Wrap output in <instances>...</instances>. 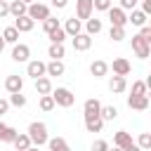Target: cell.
Masks as SVG:
<instances>
[{
    "label": "cell",
    "instance_id": "cell-1",
    "mask_svg": "<svg viewBox=\"0 0 151 151\" xmlns=\"http://www.w3.org/2000/svg\"><path fill=\"white\" fill-rule=\"evenodd\" d=\"M28 139H31V144L33 146H42V144H47V139H50V134H47V125L42 123V120H33L31 125H28Z\"/></svg>",
    "mask_w": 151,
    "mask_h": 151
},
{
    "label": "cell",
    "instance_id": "cell-2",
    "mask_svg": "<svg viewBox=\"0 0 151 151\" xmlns=\"http://www.w3.org/2000/svg\"><path fill=\"white\" fill-rule=\"evenodd\" d=\"M52 99H54V106H61V109H71L76 104V94L68 90V87H57L50 92Z\"/></svg>",
    "mask_w": 151,
    "mask_h": 151
},
{
    "label": "cell",
    "instance_id": "cell-3",
    "mask_svg": "<svg viewBox=\"0 0 151 151\" xmlns=\"http://www.w3.org/2000/svg\"><path fill=\"white\" fill-rule=\"evenodd\" d=\"M26 17H31L33 21H45V19L52 17V14H50V7H47V5H42V2H33V5H28Z\"/></svg>",
    "mask_w": 151,
    "mask_h": 151
},
{
    "label": "cell",
    "instance_id": "cell-4",
    "mask_svg": "<svg viewBox=\"0 0 151 151\" xmlns=\"http://www.w3.org/2000/svg\"><path fill=\"white\" fill-rule=\"evenodd\" d=\"M92 0H76V19L80 21H87L92 17Z\"/></svg>",
    "mask_w": 151,
    "mask_h": 151
},
{
    "label": "cell",
    "instance_id": "cell-5",
    "mask_svg": "<svg viewBox=\"0 0 151 151\" xmlns=\"http://www.w3.org/2000/svg\"><path fill=\"white\" fill-rule=\"evenodd\" d=\"M106 14H109L111 26H123V28H125V24H127V14H125L120 7H109Z\"/></svg>",
    "mask_w": 151,
    "mask_h": 151
},
{
    "label": "cell",
    "instance_id": "cell-6",
    "mask_svg": "<svg viewBox=\"0 0 151 151\" xmlns=\"http://www.w3.org/2000/svg\"><path fill=\"white\" fill-rule=\"evenodd\" d=\"M132 52H134L139 59H146L149 52H151V45H149L146 40H142L139 35H132Z\"/></svg>",
    "mask_w": 151,
    "mask_h": 151
},
{
    "label": "cell",
    "instance_id": "cell-7",
    "mask_svg": "<svg viewBox=\"0 0 151 151\" xmlns=\"http://www.w3.org/2000/svg\"><path fill=\"white\" fill-rule=\"evenodd\" d=\"M26 76H31L33 80L42 78L45 76V61L40 59H33V61H26Z\"/></svg>",
    "mask_w": 151,
    "mask_h": 151
},
{
    "label": "cell",
    "instance_id": "cell-8",
    "mask_svg": "<svg viewBox=\"0 0 151 151\" xmlns=\"http://www.w3.org/2000/svg\"><path fill=\"white\" fill-rule=\"evenodd\" d=\"M28 57H31V47H28V45H24V42H17V45L12 47V59H14V61H19V64H24V61H31Z\"/></svg>",
    "mask_w": 151,
    "mask_h": 151
},
{
    "label": "cell",
    "instance_id": "cell-9",
    "mask_svg": "<svg viewBox=\"0 0 151 151\" xmlns=\"http://www.w3.org/2000/svg\"><path fill=\"white\" fill-rule=\"evenodd\" d=\"M109 68H113V76H130V71H132V64L127 61V59H123V57H118V59H113V64L109 66Z\"/></svg>",
    "mask_w": 151,
    "mask_h": 151
},
{
    "label": "cell",
    "instance_id": "cell-10",
    "mask_svg": "<svg viewBox=\"0 0 151 151\" xmlns=\"http://www.w3.org/2000/svg\"><path fill=\"white\" fill-rule=\"evenodd\" d=\"M127 106L134 109V111H146L149 109V94H139V97L130 94L127 97Z\"/></svg>",
    "mask_w": 151,
    "mask_h": 151
},
{
    "label": "cell",
    "instance_id": "cell-11",
    "mask_svg": "<svg viewBox=\"0 0 151 151\" xmlns=\"http://www.w3.org/2000/svg\"><path fill=\"white\" fill-rule=\"evenodd\" d=\"M113 144H116L118 149H130L134 142H132V134H130L127 130H118V132L113 134Z\"/></svg>",
    "mask_w": 151,
    "mask_h": 151
},
{
    "label": "cell",
    "instance_id": "cell-12",
    "mask_svg": "<svg viewBox=\"0 0 151 151\" xmlns=\"http://www.w3.org/2000/svg\"><path fill=\"white\" fill-rule=\"evenodd\" d=\"M92 47V38L87 35V33H78V35H73V50H78V52H87Z\"/></svg>",
    "mask_w": 151,
    "mask_h": 151
},
{
    "label": "cell",
    "instance_id": "cell-13",
    "mask_svg": "<svg viewBox=\"0 0 151 151\" xmlns=\"http://www.w3.org/2000/svg\"><path fill=\"white\" fill-rule=\"evenodd\" d=\"M5 90H7L9 94L21 92V90H24V78H21V76H7V78H5Z\"/></svg>",
    "mask_w": 151,
    "mask_h": 151
},
{
    "label": "cell",
    "instance_id": "cell-14",
    "mask_svg": "<svg viewBox=\"0 0 151 151\" xmlns=\"http://www.w3.org/2000/svg\"><path fill=\"white\" fill-rule=\"evenodd\" d=\"M64 31H66V35H78V33H83V21L80 19H76V17H71V19H66V24L61 26Z\"/></svg>",
    "mask_w": 151,
    "mask_h": 151
},
{
    "label": "cell",
    "instance_id": "cell-15",
    "mask_svg": "<svg viewBox=\"0 0 151 151\" xmlns=\"http://www.w3.org/2000/svg\"><path fill=\"white\" fill-rule=\"evenodd\" d=\"M33 26H35V21L31 19V17H17L14 19V28L19 31V33H28V31H33Z\"/></svg>",
    "mask_w": 151,
    "mask_h": 151
},
{
    "label": "cell",
    "instance_id": "cell-16",
    "mask_svg": "<svg viewBox=\"0 0 151 151\" xmlns=\"http://www.w3.org/2000/svg\"><path fill=\"white\" fill-rule=\"evenodd\" d=\"M90 73H92L94 78H104V76L109 73V64H106L104 59H94V61L90 64Z\"/></svg>",
    "mask_w": 151,
    "mask_h": 151
},
{
    "label": "cell",
    "instance_id": "cell-17",
    "mask_svg": "<svg viewBox=\"0 0 151 151\" xmlns=\"http://www.w3.org/2000/svg\"><path fill=\"white\" fill-rule=\"evenodd\" d=\"M64 71H66V66H64V61H50V64H45V76L50 78V76H64Z\"/></svg>",
    "mask_w": 151,
    "mask_h": 151
},
{
    "label": "cell",
    "instance_id": "cell-18",
    "mask_svg": "<svg viewBox=\"0 0 151 151\" xmlns=\"http://www.w3.org/2000/svg\"><path fill=\"white\" fill-rule=\"evenodd\" d=\"M109 90L116 92V94H120V92L127 90V80H125L123 76H111V80H109Z\"/></svg>",
    "mask_w": 151,
    "mask_h": 151
},
{
    "label": "cell",
    "instance_id": "cell-19",
    "mask_svg": "<svg viewBox=\"0 0 151 151\" xmlns=\"http://www.w3.org/2000/svg\"><path fill=\"white\" fill-rule=\"evenodd\" d=\"M101 101L99 99H85V104H83V111H85V116H99V111H101Z\"/></svg>",
    "mask_w": 151,
    "mask_h": 151
},
{
    "label": "cell",
    "instance_id": "cell-20",
    "mask_svg": "<svg viewBox=\"0 0 151 151\" xmlns=\"http://www.w3.org/2000/svg\"><path fill=\"white\" fill-rule=\"evenodd\" d=\"M104 127V120L99 116H85V130L87 132H101Z\"/></svg>",
    "mask_w": 151,
    "mask_h": 151
},
{
    "label": "cell",
    "instance_id": "cell-21",
    "mask_svg": "<svg viewBox=\"0 0 151 151\" xmlns=\"http://www.w3.org/2000/svg\"><path fill=\"white\" fill-rule=\"evenodd\" d=\"M47 146H50V151H71V146H68V142L64 137H50Z\"/></svg>",
    "mask_w": 151,
    "mask_h": 151
},
{
    "label": "cell",
    "instance_id": "cell-22",
    "mask_svg": "<svg viewBox=\"0 0 151 151\" xmlns=\"http://www.w3.org/2000/svg\"><path fill=\"white\" fill-rule=\"evenodd\" d=\"M146 19H149V17H146L142 9H132V14L127 17V21H130L132 26H139V28H142V26H146Z\"/></svg>",
    "mask_w": 151,
    "mask_h": 151
},
{
    "label": "cell",
    "instance_id": "cell-23",
    "mask_svg": "<svg viewBox=\"0 0 151 151\" xmlns=\"http://www.w3.org/2000/svg\"><path fill=\"white\" fill-rule=\"evenodd\" d=\"M35 92H38V94H50V92H52V80H50L47 76L38 78V80H35Z\"/></svg>",
    "mask_w": 151,
    "mask_h": 151
},
{
    "label": "cell",
    "instance_id": "cell-24",
    "mask_svg": "<svg viewBox=\"0 0 151 151\" xmlns=\"http://www.w3.org/2000/svg\"><path fill=\"white\" fill-rule=\"evenodd\" d=\"M26 9H28V5H24L21 0H12V2H9V14H12L14 19H17V17H24Z\"/></svg>",
    "mask_w": 151,
    "mask_h": 151
},
{
    "label": "cell",
    "instance_id": "cell-25",
    "mask_svg": "<svg viewBox=\"0 0 151 151\" xmlns=\"http://www.w3.org/2000/svg\"><path fill=\"white\" fill-rule=\"evenodd\" d=\"M99 31H101V19H92V17H90V19L85 21V33L92 38V35H97Z\"/></svg>",
    "mask_w": 151,
    "mask_h": 151
},
{
    "label": "cell",
    "instance_id": "cell-26",
    "mask_svg": "<svg viewBox=\"0 0 151 151\" xmlns=\"http://www.w3.org/2000/svg\"><path fill=\"white\" fill-rule=\"evenodd\" d=\"M2 40H5V45L9 42V45H17L19 42V31L14 28V26H7L5 31H2Z\"/></svg>",
    "mask_w": 151,
    "mask_h": 151
},
{
    "label": "cell",
    "instance_id": "cell-27",
    "mask_svg": "<svg viewBox=\"0 0 151 151\" xmlns=\"http://www.w3.org/2000/svg\"><path fill=\"white\" fill-rule=\"evenodd\" d=\"M47 54H50L54 61H61V59L66 57V47H64V45H54V42H50V50H47Z\"/></svg>",
    "mask_w": 151,
    "mask_h": 151
},
{
    "label": "cell",
    "instance_id": "cell-28",
    "mask_svg": "<svg viewBox=\"0 0 151 151\" xmlns=\"http://www.w3.org/2000/svg\"><path fill=\"white\" fill-rule=\"evenodd\" d=\"M12 144H14V149H17V151H26V149H31V146H33L26 132H24V134H17V139H14Z\"/></svg>",
    "mask_w": 151,
    "mask_h": 151
},
{
    "label": "cell",
    "instance_id": "cell-29",
    "mask_svg": "<svg viewBox=\"0 0 151 151\" xmlns=\"http://www.w3.org/2000/svg\"><path fill=\"white\" fill-rule=\"evenodd\" d=\"M99 118H101L104 123H106V120H116V118H118V109H116V106H101Z\"/></svg>",
    "mask_w": 151,
    "mask_h": 151
},
{
    "label": "cell",
    "instance_id": "cell-30",
    "mask_svg": "<svg viewBox=\"0 0 151 151\" xmlns=\"http://www.w3.org/2000/svg\"><path fill=\"white\" fill-rule=\"evenodd\" d=\"M64 40H66V31L59 26V28H54L52 33H50V42H54V45H64Z\"/></svg>",
    "mask_w": 151,
    "mask_h": 151
},
{
    "label": "cell",
    "instance_id": "cell-31",
    "mask_svg": "<svg viewBox=\"0 0 151 151\" xmlns=\"http://www.w3.org/2000/svg\"><path fill=\"white\" fill-rule=\"evenodd\" d=\"M109 38H111L113 42H120V40L125 38V28H123V26H111V28H109Z\"/></svg>",
    "mask_w": 151,
    "mask_h": 151
},
{
    "label": "cell",
    "instance_id": "cell-32",
    "mask_svg": "<svg viewBox=\"0 0 151 151\" xmlns=\"http://www.w3.org/2000/svg\"><path fill=\"white\" fill-rule=\"evenodd\" d=\"M9 106H17V109H21V106H26V94H21V92H14V94H9Z\"/></svg>",
    "mask_w": 151,
    "mask_h": 151
},
{
    "label": "cell",
    "instance_id": "cell-33",
    "mask_svg": "<svg viewBox=\"0 0 151 151\" xmlns=\"http://www.w3.org/2000/svg\"><path fill=\"white\" fill-rule=\"evenodd\" d=\"M59 26H61V24H59V19H54V17H47V19L42 21V28H45V33H47V35H50L54 28H59Z\"/></svg>",
    "mask_w": 151,
    "mask_h": 151
},
{
    "label": "cell",
    "instance_id": "cell-34",
    "mask_svg": "<svg viewBox=\"0 0 151 151\" xmlns=\"http://www.w3.org/2000/svg\"><path fill=\"white\" fill-rule=\"evenodd\" d=\"M132 94H134V97H139V94H149L146 83H144V80H134V83H132Z\"/></svg>",
    "mask_w": 151,
    "mask_h": 151
},
{
    "label": "cell",
    "instance_id": "cell-35",
    "mask_svg": "<svg viewBox=\"0 0 151 151\" xmlns=\"http://www.w3.org/2000/svg\"><path fill=\"white\" fill-rule=\"evenodd\" d=\"M40 109H42V111H52V109H54L52 94H40Z\"/></svg>",
    "mask_w": 151,
    "mask_h": 151
},
{
    "label": "cell",
    "instance_id": "cell-36",
    "mask_svg": "<svg viewBox=\"0 0 151 151\" xmlns=\"http://www.w3.org/2000/svg\"><path fill=\"white\" fill-rule=\"evenodd\" d=\"M137 146H139L142 151L151 149V134H149V132H142V134H139V139H137Z\"/></svg>",
    "mask_w": 151,
    "mask_h": 151
},
{
    "label": "cell",
    "instance_id": "cell-37",
    "mask_svg": "<svg viewBox=\"0 0 151 151\" xmlns=\"http://www.w3.org/2000/svg\"><path fill=\"white\" fill-rule=\"evenodd\" d=\"M92 7L99 12H106L109 7H113V0H92Z\"/></svg>",
    "mask_w": 151,
    "mask_h": 151
},
{
    "label": "cell",
    "instance_id": "cell-38",
    "mask_svg": "<svg viewBox=\"0 0 151 151\" xmlns=\"http://www.w3.org/2000/svg\"><path fill=\"white\" fill-rule=\"evenodd\" d=\"M92 151H109V142L106 139H94L92 142Z\"/></svg>",
    "mask_w": 151,
    "mask_h": 151
},
{
    "label": "cell",
    "instance_id": "cell-39",
    "mask_svg": "<svg viewBox=\"0 0 151 151\" xmlns=\"http://www.w3.org/2000/svg\"><path fill=\"white\" fill-rule=\"evenodd\" d=\"M137 2L139 0H120V9L123 12H132V9H137Z\"/></svg>",
    "mask_w": 151,
    "mask_h": 151
},
{
    "label": "cell",
    "instance_id": "cell-40",
    "mask_svg": "<svg viewBox=\"0 0 151 151\" xmlns=\"http://www.w3.org/2000/svg\"><path fill=\"white\" fill-rule=\"evenodd\" d=\"M17 134H19V132H17L14 127H9V125H7V130H5V137H2V142H9V144H12V142L17 139Z\"/></svg>",
    "mask_w": 151,
    "mask_h": 151
},
{
    "label": "cell",
    "instance_id": "cell-41",
    "mask_svg": "<svg viewBox=\"0 0 151 151\" xmlns=\"http://www.w3.org/2000/svg\"><path fill=\"white\" fill-rule=\"evenodd\" d=\"M137 35H139L142 40H146V42L151 45V26H142V31H139Z\"/></svg>",
    "mask_w": 151,
    "mask_h": 151
},
{
    "label": "cell",
    "instance_id": "cell-42",
    "mask_svg": "<svg viewBox=\"0 0 151 151\" xmlns=\"http://www.w3.org/2000/svg\"><path fill=\"white\" fill-rule=\"evenodd\" d=\"M9 14V2L7 0H0V19H5Z\"/></svg>",
    "mask_w": 151,
    "mask_h": 151
},
{
    "label": "cell",
    "instance_id": "cell-43",
    "mask_svg": "<svg viewBox=\"0 0 151 151\" xmlns=\"http://www.w3.org/2000/svg\"><path fill=\"white\" fill-rule=\"evenodd\" d=\"M142 12H144L146 17L151 14V0H142Z\"/></svg>",
    "mask_w": 151,
    "mask_h": 151
},
{
    "label": "cell",
    "instance_id": "cell-44",
    "mask_svg": "<svg viewBox=\"0 0 151 151\" xmlns=\"http://www.w3.org/2000/svg\"><path fill=\"white\" fill-rule=\"evenodd\" d=\"M7 111H9V101H7V99H0V116L7 113Z\"/></svg>",
    "mask_w": 151,
    "mask_h": 151
},
{
    "label": "cell",
    "instance_id": "cell-45",
    "mask_svg": "<svg viewBox=\"0 0 151 151\" xmlns=\"http://www.w3.org/2000/svg\"><path fill=\"white\" fill-rule=\"evenodd\" d=\"M52 5H54L57 9H64V7L68 5V0H52Z\"/></svg>",
    "mask_w": 151,
    "mask_h": 151
},
{
    "label": "cell",
    "instance_id": "cell-46",
    "mask_svg": "<svg viewBox=\"0 0 151 151\" xmlns=\"http://www.w3.org/2000/svg\"><path fill=\"white\" fill-rule=\"evenodd\" d=\"M5 130H7V125H5V123H0V142H2V137H5Z\"/></svg>",
    "mask_w": 151,
    "mask_h": 151
},
{
    "label": "cell",
    "instance_id": "cell-47",
    "mask_svg": "<svg viewBox=\"0 0 151 151\" xmlns=\"http://www.w3.org/2000/svg\"><path fill=\"white\" fill-rule=\"evenodd\" d=\"M125 151H142V149H139L137 144H132V146H130V149H125Z\"/></svg>",
    "mask_w": 151,
    "mask_h": 151
},
{
    "label": "cell",
    "instance_id": "cell-48",
    "mask_svg": "<svg viewBox=\"0 0 151 151\" xmlns=\"http://www.w3.org/2000/svg\"><path fill=\"white\" fill-rule=\"evenodd\" d=\"M5 50V40H2V35H0V52Z\"/></svg>",
    "mask_w": 151,
    "mask_h": 151
},
{
    "label": "cell",
    "instance_id": "cell-49",
    "mask_svg": "<svg viewBox=\"0 0 151 151\" xmlns=\"http://www.w3.org/2000/svg\"><path fill=\"white\" fill-rule=\"evenodd\" d=\"M21 2H24V5H33L35 0H21Z\"/></svg>",
    "mask_w": 151,
    "mask_h": 151
},
{
    "label": "cell",
    "instance_id": "cell-50",
    "mask_svg": "<svg viewBox=\"0 0 151 151\" xmlns=\"http://www.w3.org/2000/svg\"><path fill=\"white\" fill-rule=\"evenodd\" d=\"M109 151H125V149H118V146H116V149H109Z\"/></svg>",
    "mask_w": 151,
    "mask_h": 151
},
{
    "label": "cell",
    "instance_id": "cell-51",
    "mask_svg": "<svg viewBox=\"0 0 151 151\" xmlns=\"http://www.w3.org/2000/svg\"><path fill=\"white\" fill-rule=\"evenodd\" d=\"M26 151H38V146H31V149H26Z\"/></svg>",
    "mask_w": 151,
    "mask_h": 151
}]
</instances>
